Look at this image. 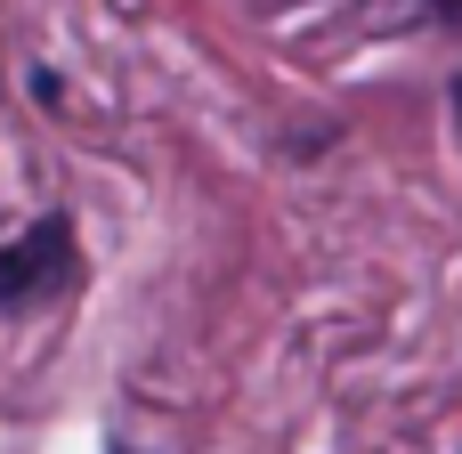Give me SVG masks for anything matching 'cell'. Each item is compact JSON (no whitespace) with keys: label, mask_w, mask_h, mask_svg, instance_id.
<instances>
[{"label":"cell","mask_w":462,"mask_h":454,"mask_svg":"<svg viewBox=\"0 0 462 454\" xmlns=\"http://www.w3.org/2000/svg\"><path fill=\"white\" fill-rule=\"evenodd\" d=\"M73 276H81V252H73L65 211H41L16 244H0V309H32V301L65 292Z\"/></svg>","instance_id":"1"},{"label":"cell","mask_w":462,"mask_h":454,"mask_svg":"<svg viewBox=\"0 0 462 454\" xmlns=\"http://www.w3.org/2000/svg\"><path fill=\"white\" fill-rule=\"evenodd\" d=\"M430 8H439V16H447V24H462V0H430Z\"/></svg>","instance_id":"2"},{"label":"cell","mask_w":462,"mask_h":454,"mask_svg":"<svg viewBox=\"0 0 462 454\" xmlns=\"http://www.w3.org/2000/svg\"><path fill=\"white\" fill-rule=\"evenodd\" d=\"M455 130H462V81H455Z\"/></svg>","instance_id":"3"},{"label":"cell","mask_w":462,"mask_h":454,"mask_svg":"<svg viewBox=\"0 0 462 454\" xmlns=\"http://www.w3.org/2000/svg\"><path fill=\"white\" fill-rule=\"evenodd\" d=\"M106 454H130V447H106Z\"/></svg>","instance_id":"4"}]
</instances>
